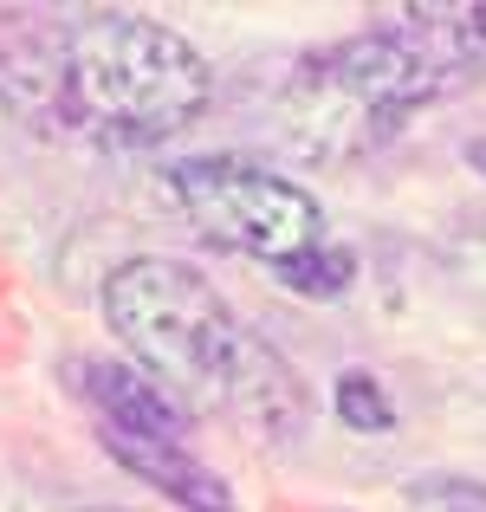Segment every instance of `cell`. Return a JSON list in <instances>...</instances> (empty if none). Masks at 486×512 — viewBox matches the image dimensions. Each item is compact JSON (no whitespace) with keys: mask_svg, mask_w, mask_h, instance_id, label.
<instances>
[{"mask_svg":"<svg viewBox=\"0 0 486 512\" xmlns=\"http://www.w3.org/2000/svg\"><path fill=\"white\" fill-rule=\"evenodd\" d=\"M104 325L188 415H227L266 448L305 435V383L214 279L182 260H124L104 279Z\"/></svg>","mask_w":486,"mask_h":512,"instance_id":"6da1fadb","label":"cell"},{"mask_svg":"<svg viewBox=\"0 0 486 512\" xmlns=\"http://www.w3.org/2000/svg\"><path fill=\"white\" fill-rule=\"evenodd\" d=\"M486 72V7H402L389 26L350 33L299 59L279 124L312 163L383 150L415 111Z\"/></svg>","mask_w":486,"mask_h":512,"instance_id":"7a4b0ae2","label":"cell"},{"mask_svg":"<svg viewBox=\"0 0 486 512\" xmlns=\"http://www.w3.org/2000/svg\"><path fill=\"white\" fill-rule=\"evenodd\" d=\"M13 85L39 98L59 124L117 143V150L175 137L214 98V72L195 52V39L156 13L124 7L72 13L52 39L33 46Z\"/></svg>","mask_w":486,"mask_h":512,"instance_id":"3957f363","label":"cell"},{"mask_svg":"<svg viewBox=\"0 0 486 512\" xmlns=\"http://www.w3.org/2000/svg\"><path fill=\"white\" fill-rule=\"evenodd\" d=\"M169 195L208 247L247 253V260H266V266L312 253L324 234L318 201L292 175L247 163V156H188V163L169 169Z\"/></svg>","mask_w":486,"mask_h":512,"instance_id":"277c9868","label":"cell"},{"mask_svg":"<svg viewBox=\"0 0 486 512\" xmlns=\"http://www.w3.org/2000/svg\"><path fill=\"white\" fill-rule=\"evenodd\" d=\"M78 389H85V402L98 409V422L111 428V435L188 441V422H195V415H188L150 370H137V363H117V357L78 363Z\"/></svg>","mask_w":486,"mask_h":512,"instance_id":"5b68a950","label":"cell"},{"mask_svg":"<svg viewBox=\"0 0 486 512\" xmlns=\"http://www.w3.org/2000/svg\"><path fill=\"white\" fill-rule=\"evenodd\" d=\"M104 448L117 454L124 474H137L143 487L169 493V500H182L195 512H234L227 480L214 474V467H201L195 454H188V441H143V435H111V428H104Z\"/></svg>","mask_w":486,"mask_h":512,"instance_id":"8992f818","label":"cell"},{"mask_svg":"<svg viewBox=\"0 0 486 512\" xmlns=\"http://www.w3.org/2000/svg\"><path fill=\"white\" fill-rule=\"evenodd\" d=\"M279 279H286L299 299H344L350 292V279H357V260H350V247H318L312 253H299V260H286V266H273Z\"/></svg>","mask_w":486,"mask_h":512,"instance_id":"52a82bcc","label":"cell"},{"mask_svg":"<svg viewBox=\"0 0 486 512\" xmlns=\"http://www.w3.org/2000/svg\"><path fill=\"white\" fill-rule=\"evenodd\" d=\"M337 415H344L350 428H363V435H389V428H396V402H389V389L376 383V376H363V370L337 376Z\"/></svg>","mask_w":486,"mask_h":512,"instance_id":"ba28073f","label":"cell"},{"mask_svg":"<svg viewBox=\"0 0 486 512\" xmlns=\"http://www.w3.org/2000/svg\"><path fill=\"white\" fill-rule=\"evenodd\" d=\"M474 163H480V169H486V143H474Z\"/></svg>","mask_w":486,"mask_h":512,"instance_id":"9c48e42d","label":"cell"},{"mask_svg":"<svg viewBox=\"0 0 486 512\" xmlns=\"http://www.w3.org/2000/svg\"><path fill=\"white\" fill-rule=\"evenodd\" d=\"M91 512H111V506H91Z\"/></svg>","mask_w":486,"mask_h":512,"instance_id":"30bf717a","label":"cell"}]
</instances>
